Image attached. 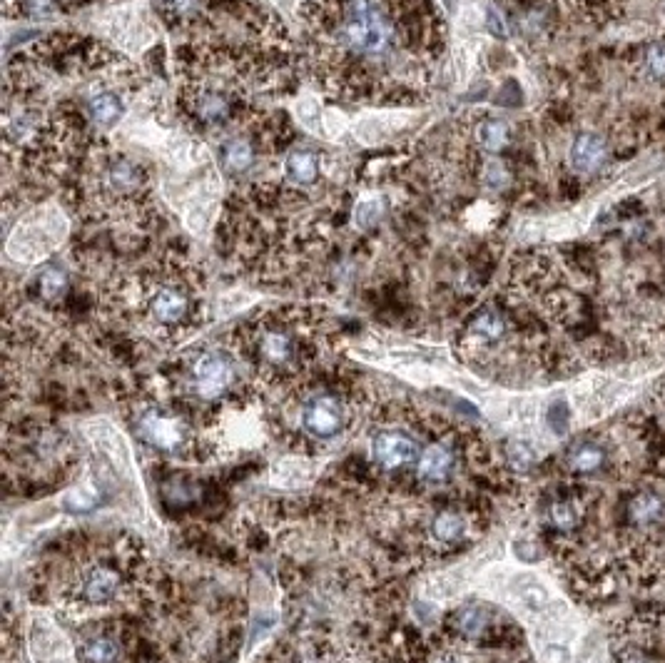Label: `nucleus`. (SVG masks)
<instances>
[{"mask_svg": "<svg viewBox=\"0 0 665 663\" xmlns=\"http://www.w3.org/2000/svg\"><path fill=\"white\" fill-rule=\"evenodd\" d=\"M484 177H486V185L494 187V190H501V187L506 185V170H504V165L499 163V160L489 163V167H486V172H484Z\"/></svg>", "mask_w": 665, "mask_h": 663, "instance_id": "cd10ccee", "label": "nucleus"}, {"mask_svg": "<svg viewBox=\"0 0 665 663\" xmlns=\"http://www.w3.org/2000/svg\"><path fill=\"white\" fill-rule=\"evenodd\" d=\"M284 177L292 185H312L319 177V158L312 150H294L287 160H284Z\"/></svg>", "mask_w": 665, "mask_h": 663, "instance_id": "a211bd4d", "label": "nucleus"}, {"mask_svg": "<svg viewBox=\"0 0 665 663\" xmlns=\"http://www.w3.org/2000/svg\"><path fill=\"white\" fill-rule=\"evenodd\" d=\"M608 148L606 140L596 133H581L571 145V153H568V163H571L573 172L578 175H593L598 167L606 160Z\"/></svg>", "mask_w": 665, "mask_h": 663, "instance_id": "f8f14e48", "label": "nucleus"}, {"mask_svg": "<svg viewBox=\"0 0 665 663\" xmlns=\"http://www.w3.org/2000/svg\"><path fill=\"white\" fill-rule=\"evenodd\" d=\"M140 310L160 330H180L192 320L195 300L177 275H150L140 280Z\"/></svg>", "mask_w": 665, "mask_h": 663, "instance_id": "20e7f679", "label": "nucleus"}, {"mask_svg": "<svg viewBox=\"0 0 665 663\" xmlns=\"http://www.w3.org/2000/svg\"><path fill=\"white\" fill-rule=\"evenodd\" d=\"M464 531V519L451 509H444L441 514H436L434 524H431V534H434V539L441 541V544H456V541L464 536Z\"/></svg>", "mask_w": 665, "mask_h": 663, "instance_id": "412c9836", "label": "nucleus"}, {"mask_svg": "<svg viewBox=\"0 0 665 663\" xmlns=\"http://www.w3.org/2000/svg\"><path fill=\"white\" fill-rule=\"evenodd\" d=\"M628 516L636 526L648 529V526L661 524L665 519V499L656 492H641L628 504Z\"/></svg>", "mask_w": 665, "mask_h": 663, "instance_id": "dca6fc26", "label": "nucleus"}, {"mask_svg": "<svg viewBox=\"0 0 665 663\" xmlns=\"http://www.w3.org/2000/svg\"><path fill=\"white\" fill-rule=\"evenodd\" d=\"M68 235V220L58 205L45 202L25 217H20L8 237V255L13 260L33 265L58 250Z\"/></svg>", "mask_w": 665, "mask_h": 663, "instance_id": "7ed1b4c3", "label": "nucleus"}, {"mask_svg": "<svg viewBox=\"0 0 665 663\" xmlns=\"http://www.w3.org/2000/svg\"><path fill=\"white\" fill-rule=\"evenodd\" d=\"M83 659L88 663H113L118 659V646L105 636H95V639L85 641Z\"/></svg>", "mask_w": 665, "mask_h": 663, "instance_id": "b1692460", "label": "nucleus"}, {"mask_svg": "<svg viewBox=\"0 0 665 663\" xmlns=\"http://www.w3.org/2000/svg\"><path fill=\"white\" fill-rule=\"evenodd\" d=\"M618 663H658V661L651 659L648 654H641V651H626V654L618 659Z\"/></svg>", "mask_w": 665, "mask_h": 663, "instance_id": "c756f323", "label": "nucleus"}, {"mask_svg": "<svg viewBox=\"0 0 665 663\" xmlns=\"http://www.w3.org/2000/svg\"><path fill=\"white\" fill-rule=\"evenodd\" d=\"M235 382V364L220 352H202L190 367L192 392L200 399H220Z\"/></svg>", "mask_w": 665, "mask_h": 663, "instance_id": "6e6552de", "label": "nucleus"}, {"mask_svg": "<svg viewBox=\"0 0 665 663\" xmlns=\"http://www.w3.org/2000/svg\"><path fill=\"white\" fill-rule=\"evenodd\" d=\"M140 437L160 452H180L185 447L187 427L167 412H147L140 419Z\"/></svg>", "mask_w": 665, "mask_h": 663, "instance_id": "1a4fd4ad", "label": "nucleus"}, {"mask_svg": "<svg viewBox=\"0 0 665 663\" xmlns=\"http://www.w3.org/2000/svg\"><path fill=\"white\" fill-rule=\"evenodd\" d=\"M25 10L33 18H48L55 13V0H25Z\"/></svg>", "mask_w": 665, "mask_h": 663, "instance_id": "c85d7f7f", "label": "nucleus"}, {"mask_svg": "<svg viewBox=\"0 0 665 663\" xmlns=\"http://www.w3.org/2000/svg\"><path fill=\"white\" fill-rule=\"evenodd\" d=\"M479 145L489 153H499L509 145V125L504 120H486L479 125Z\"/></svg>", "mask_w": 665, "mask_h": 663, "instance_id": "5701e85b", "label": "nucleus"}, {"mask_svg": "<svg viewBox=\"0 0 665 663\" xmlns=\"http://www.w3.org/2000/svg\"><path fill=\"white\" fill-rule=\"evenodd\" d=\"M68 290V275H65L60 267H48V270L40 275V295L45 300H58Z\"/></svg>", "mask_w": 665, "mask_h": 663, "instance_id": "393cba45", "label": "nucleus"}, {"mask_svg": "<svg viewBox=\"0 0 665 663\" xmlns=\"http://www.w3.org/2000/svg\"><path fill=\"white\" fill-rule=\"evenodd\" d=\"M504 334H506V320L494 310L481 312V315L476 317L469 327V337L474 339V342H481V344L501 342Z\"/></svg>", "mask_w": 665, "mask_h": 663, "instance_id": "aec40b11", "label": "nucleus"}, {"mask_svg": "<svg viewBox=\"0 0 665 663\" xmlns=\"http://www.w3.org/2000/svg\"><path fill=\"white\" fill-rule=\"evenodd\" d=\"M548 519L556 529L571 531L576 529L578 521L583 519V509L576 499H558L553 501L551 509H548Z\"/></svg>", "mask_w": 665, "mask_h": 663, "instance_id": "4be33fe9", "label": "nucleus"}, {"mask_svg": "<svg viewBox=\"0 0 665 663\" xmlns=\"http://www.w3.org/2000/svg\"><path fill=\"white\" fill-rule=\"evenodd\" d=\"M399 0H319L312 15L317 60L324 85L357 100L392 88V78L406 70V30Z\"/></svg>", "mask_w": 665, "mask_h": 663, "instance_id": "f257e3e1", "label": "nucleus"}, {"mask_svg": "<svg viewBox=\"0 0 665 663\" xmlns=\"http://www.w3.org/2000/svg\"><path fill=\"white\" fill-rule=\"evenodd\" d=\"M454 624H456V631H459L464 639L479 641V639H484L491 629H494V614H491V609H486V606L471 604V606H464V609L456 611Z\"/></svg>", "mask_w": 665, "mask_h": 663, "instance_id": "2eb2a0df", "label": "nucleus"}, {"mask_svg": "<svg viewBox=\"0 0 665 663\" xmlns=\"http://www.w3.org/2000/svg\"><path fill=\"white\" fill-rule=\"evenodd\" d=\"M83 190L105 217H135L145 212L152 197V180L145 165L128 153L98 148L85 165Z\"/></svg>", "mask_w": 665, "mask_h": 663, "instance_id": "f03ea898", "label": "nucleus"}, {"mask_svg": "<svg viewBox=\"0 0 665 663\" xmlns=\"http://www.w3.org/2000/svg\"><path fill=\"white\" fill-rule=\"evenodd\" d=\"M372 457L379 467L384 469H401L406 464L419 459V444L414 437L397 429L379 432L372 442Z\"/></svg>", "mask_w": 665, "mask_h": 663, "instance_id": "9b49d317", "label": "nucleus"}, {"mask_svg": "<svg viewBox=\"0 0 665 663\" xmlns=\"http://www.w3.org/2000/svg\"><path fill=\"white\" fill-rule=\"evenodd\" d=\"M646 70L651 78L665 80V43L651 45V50L646 53Z\"/></svg>", "mask_w": 665, "mask_h": 663, "instance_id": "a878e982", "label": "nucleus"}, {"mask_svg": "<svg viewBox=\"0 0 665 663\" xmlns=\"http://www.w3.org/2000/svg\"><path fill=\"white\" fill-rule=\"evenodd\" d=\"M100 33L108 35L125 53H142L155 40V23L145 5L133 3L115 8L98 20Z\"/></svg>", "mask_w": 665, "mask_h": 663, "instance_id": "0eeeda50", "label": "nucleus"}, {"mask_svg": "<svg viewBox=\"0 0 665 663\" xmlns=\"http://www.w3.org/2000/svg\"><path fill=\"white\" fill-rule=\"evenodd\" d=\"M302 424L312 437L317 439H332L342 432L344 427V412L339 399L322 394L314 397L312 402L304 404L302 409Z\"/></svg>", "mask_w": 665, "mask_h": 663, "instance_id": "9d476101", "label": "nucleus"}, {"mask_svg": "<svg viewBox=\"0 0 665 663\" xmlns=\"http://www.w3.org/2000/svg\"><path fill=\"white\" fill-rule=\"evenodd\" d=\"M120 589V574L113 566H93L88 574L83 576V586H80V596L85 604H108L118 596Z\"/></svg>", "mask_w": 665, "mask_h": 663, "instance_id": "4468645a", "label": "nucleus"}, {"mask_svg": "<svg viewBox=\"0 0 665 663\" xmlns=\"http://www.w3.org/2000/svg\"><path fill=\"white\" fill-rule=\"evenodd\" d=\"M379 212H382V207H379L377 200H362L357 205V212H354V217H357V225L362 227V230L377 225Z\"/></svg>", "mask_w": 665, "mask_h": 663, "instance_id": "bb28decb", "label": "nucleus"}, {"mask_svg": "<svg viewBox=\"0 0 665 663\" xmlns=\"http://www.w3.org/2000/svg\"><path fill=\"white\" fill-rule=\"evenodd\" d=\"M185 108L202 125L230 123L240 110V83L232 78H192L185 88Z\"/></svg>", "mask_w": 665, "mask_h": 663, "instance_id": "423d86ee", "label": "nucleus"}, {"mask_svg": "<svg viewBox=\"0 0 665 663\" xmlns=\"http://www.w3.org/2000/svg\"><path fill=\"white\" fill-rule=\"evenodd\" d=\"M222 167H225L227 175L237 177L245 175L252 165H255V148L247 138H230L225 145H222Z\"/></svg>", "mask_w": 665, "mask_h": 663, "instance_id": "f3484780", "label": "nucleus"}, {"mask_svg": "<svg viewBox=\"0 0 665 663\" xmlns=\"http://www.w3.org/2000/svg\"><path fill=\"white\" fill-rule=\"evenodd\" d=\"M566 462L576 474H593L603 467V462H606V449H603L598 442L586 439V442L573 444Z\"/></svg>", "mask_w": 665, "mask_h": 663, "instance_id": "6ab92c4d", "label": "nucleus"}, {"mask_svg": "<svg viewBox=\"0 0 665 663\" xmlns=\"http://www.w3.org/2000/svg\"><path fill=\"white\" fill-rule=\"evenodd\" d=\"M454 472V454L446 444H429L416 459V477L426 484H446Z\"/></svg>", "mask_w": 665, "mask_h": 663, "instance_id": "ddd939ff", "label": "nucleus"}, {"mask_svg": "<svg viewBox=\"0 0 665 663\" xmlns=\"http://www.w3.org/2000/svg\"><path fill=\"white\" fill-rule=\"evenodd\" d=\"M250 354L265 372H287L302 357V337L297 322L284 317H267L255 325L250 337Z\"/></svg>", "mask_w": 665, "mask_h": 663, "instance_id": "39448f33", "label": "nucleus"}]
</instances>
